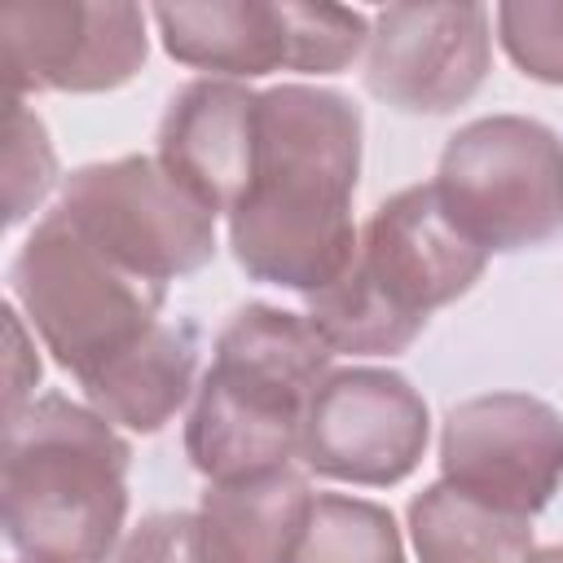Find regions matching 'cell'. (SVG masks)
<instances>
[{"mask_svg":"<svg viewBox=\"0 0 563 563\" xmlns=\"http://www.w3.org/2000/svg\"><path fill=\"white\" fill-rule=\"evenodd\" d=\"M523 563H563V545H545V550H532Z\"/></svg>","mask_w":563,"mask_h":563,"instance_id":"obj_21","label":"cell"},{"mask_svg":"<svg viewBox=\"0 0 563 563\" xmlns=\"http://www.w3.org/2000/svg\"><path fill=\"white\" fill-rule=\"evenodd\" d=\"M154 22L167 57L229 79H255L268 70L339 75L369 44L365 13L299 0L158 4Z\"/></svg>","mask_w":563,"mask_h":563,"instance_id":"obj_7","label":"cell"},{"mask_svg":"<svg viewBox=\"0 0 563 563\" xmlns=\"http://www.w3.org/2000/svg\"><path fill=\"white\" fill-rule=\"evenodd\" d=\"M431 185L488 255L532 251L563 233V141L541 119L488 114L457 128Z\"/></svg>","mask_w":563,"mask_h":563,"instance_id":"obj_6","label":"cell"},{"mask_svg":"<svg viewBox=\"0 0 563 563\" xmlns=\"http://www.w3.org/2000/svg\"><path fill=\"white\" fill-rule=\"evenodd\" d=\"M110 563H216L198 510H163L141 519Z\"/></svg>","mask_w":563,"mask_h":563,"instance_id":"obj_20","label":"cell"},{"mask_svg":"<svg viewBox=\"0 0 563 563\" xmlns=\"http://www.w3.org/2000/svg\"><path fill=\"white\" fill-rule=\"evenodd\" d=\"M260 92L238 79L185 84L158 123V163L211 216H229L255 172Z\"/></svg>","mask_w":563,"mask_h":563,"instance_id":"obj_13","label":"cell"},{"mask_svg":"<svg viewBox=\"0 0 563 563\" xmlns=\"http://www.w3.org/2000/svg\"><path fill=\"white\" fill-rule=\"evenodd\" d=\"M334 352L308 317L246 303L216 334V361L198 383L185 453L211 484L290 466L317 387L334 374Z\"/></svg>","mask_w":563,"mask_h":563,"instance_id":"obj_4","label":"cell"},{"mask_svg":"<svg viewBox=\"0 0 563 563\" xmlns=\"http://www.w3.org/2000/svg\"><path fill=\"white\" fill-rule=\"evenodd\" d=\"M440 471L453 488L532 519L563 484V413L528 391H488L449 409Z\"/></svg>","mask_w":563,"mask_h":563,"instance_id":"obj_11","label":"cell"},{"mask_svg":"<svg viewBox=\"0 0 563 563\" xmlns=\"http://www.w3.org/2000/svg\"><path fill=\"white\" fill-rule=\"evenodd\" d=\"M409 537L422 563H523L532 554V519L497 510L449 479L409 501Z\"/></svg>","mask_w":563,"mask_h":563,"instance_id":"obj_16","label":"cell"},{"mask_svg":"<svg viewBox=\"0 0 563 563\" xmlns=\"http://www.w3.org/2000/svg\"><path fill=\"white\" fill-rule=\"evenodd\" d=\"M4 189H9V211L4 220L18 224L31 216V207L53 189L57 176V158L48 145V132L40 123V114H31L22 106V97L9 101V158H4Z\"/></svg>","mask_w":563,"mask_h":563,"instance_id":"obj_19","label":"cell"},{"mask_svg":"<svg viewBox=\"0 0 563 563\" xmlns=\"http://www.w3.org/2000/svg\"><path fill=\"white\" fill-rule=\"evenodd\" d=\"M488 251L449 216L435 185H409L374 207L347 268L308 295V325L339 356H396L427 317L462 299Z\"/></svg>","mask_w":563,"mask_h":563,"instance_id":"obj_3","label":"cell"},{"mask_svg":"<svg viewBox=\"0 0 563 563\" xmlns=\"http://www.w3.org/2000/svg\"><path fill=\"white\" fill-rule=\"evenodd\" d=\"M497 40L528 79L563 88V0L497 4Z\"/></svg>","mask_w":563,"mask_h":563,"instance_id":"obj_18","label":"cell"},{"mask_svg":"<svg viewBox=\"0 0 563 563\" xmlns=\"http://www.w3.org/2000/svg\"><path fill=\"white\" fill-rule=\"evenodd\" d=\"M0 53L13 97L110 92L145 66L150 35L123 0H22L0 9Z\"/></svg>","mask_w":563,"mask_h":563,"instance_id":"obj_10","label":"cell"},{"mask_svg":"<svg viewBox=\"0 0 563 563\" xmlns=\"http://www.w3.org/2000/svg\"><path fill=\"white\" fill-rule=\"evenodd\" d=\"M427 440L431 413L405 374L347 365L317 387L303 418L299 457L325 479L391 488L418 471Z\"/></svg>","mask_w":563,"mask_h":563,"instance_id":"obj_9","label":"cell"},{"mask_svg":"<svg viewBox=\"0 0 563 563\" xmlns=\"http://www.w3.org/2000/svg\"><path fill=\"white\" fill-rule=\"evenodd\" d=\"M312 501L308 475L277 466L264 475L207 484L198 519L216 563H295Z\"/></svg>","mask_w":563,"mask_h":563,"instance_id":"obj_14","label":"cell"},{"mask_svg":"<svg viewBox=\"0 0 563 563\" xmlns=\"http://www.w3.org/2000/svg\"><path fill=\"white\" fill-rule=\"evenodd\" d=\"M361 176V110L312 84L260 92L255 172L229 211V246L251 282L299 290L330 286L352 251V194Z\"/></svg>","mask_w":563,"mask_h":563,"instance_id":"obj_1","label":"cell"},{"mask_svg":"<svg viewBox=\"0 0 563 563\" xmlns=\"http://www.w3.org/2000/svg\"><path fill=\"white\" fill-rule=\"evenodd\" d=\"M295 563H405V545L387 506L321 493L312 501Z\"/></svg>","mask_w":563,"mask_h":563,"instance_id":"obj_17","label":"cell"},{"mask_svg":"<svg viewBox=\"0 0 563 563\" xmlns=\"http://www.w3.org/2000/svg\"><path fill=\"white\" fill-rule=\"evenodd\" d=\"M132 444L92 405L31 396L4 418L0 506L22 563H110L128 519Z\"/></svg>","mask_w":563,"mask_h":563,"instance_id":"obj_2","label":"cell"},{"mask_svg":"<svg viewBox=\"0 0 563 563\" xmlns=\"http://www.w3.org/2000/svg\"><path fill=\"white\" fill-rule=\"evenodd\" d=\"M9 290L53 361L79 383L141 343L163 321L167 303V286L114 264L62 207H53L22 242L9 268Z\"/></svg>","mask_w":563,"mask_h":563,"instance_id":"obj_5","label":"cell"},{"mask_svg":"<svg viewBox=\"0 0 563 563\" xmlns=\"http://www.w3.org/2000/svg\"><path fill=\"white\" fill-rule=\"evenodd\" d=\"M198 374V325L194 321H158L141 343L97 369L84 387L88 405L136 435L163 431L176 409L189 400Z\"/></svg>","mask_w":563,"mask_h":563,"instance_id":"obj_15","label":"cell"},{"mask_svg":"<svg viewBox=\"0 0 563 563\" xmlns=\"http://www.w3.org/2000/svg\"><path fill=\"white\" fill-rule=\"evenodd\" d=\"M484 4H387L374 13L365 88L405 114H449L466 106L488 75Z\"/></svg>","mask_w":563,"mask_h":563,"instance_id":"obj_12","label":"cell"},{"mask_svg":"<svg viewBox=\"0 0 563 563\" xmlns=\"http://www.w3.org/2000/svg\"><path fill=\"white\" fill-rule=\"evenodd\" d=\"M57 207L114 264L158 286L198 273L216 255V216L150 154L70 172Z\"/></svg>","mask_w":563,"mask_h":563,"instance_id":"obj_8","label":"cell"}]
</instances>
